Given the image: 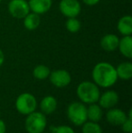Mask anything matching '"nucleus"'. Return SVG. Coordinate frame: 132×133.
I'll return each instance as SVG.
<instances>
[{
    "instance_id": "nucleus-18",
    "label": "nucleus",
    "mask_w": 132,
    "mask_h": 133,
    "mask_svg": "<svg viewBox=\"0 0 132 133\" xmlns=\"http://www.w3.org/2000/svg\"><path fill=\"white\" fill-rule=\"evenodd\" d=\"M41 18L40 15L35 13H29L24 18V25L29 31H33L40 25Z\"/></svg>"
},
{
    "instance_id": "nucleus-1",
    "label": "nucleus",
    "mask_w": 132,
    "mask_h": 133,
    "mask_svg": "<svg viewBox=\"0 0 132 133\" xmlns=\"http://www.w3.org/2000/svg\"><path fill=\"white\" fill-rule=\"evenodd\" d=\"M92 77L93 82L101 88H109L118 81L116 68L107 62L98 63L92 69Z\"/></svg>"
},
{
    "instance_id": "nucleus-28",
    "label": "nucleus",
    "mask_w": 132,
    "mask_h": 133,
    "mask_svg": "<svg viewBox=\"0 0 132 133\" xmlns=\"http://www.w3.org/2000/svg\"><path fill=\"white\" fill-rule=\"evenodd\" d=\"M1 2H2V0H0V3H1Z\"/></svg>"
},
{
    "instance_id": "nucleus-24",
    "label": "nucleus",
    "mask_w": 132,
    "mask_h": 133,
    "mask_svg": "<svg viewBox=\"0 0 132 133\" xmlns=\"http://www.w3.org/2000/svg\"><path fill=\"white\" fill-rule=\"evenodd\" d=\"M100 1V0H82V2L85 4V5H97L98 3Z\"/></svg>"
},
{
    "instance_id": "nucleus-12",
    "label": "nucleus",
    "mask_w": 132,
    "mask_h": 133,
    "mask_svg": "<svg viewBox=\"0 0 132 133\" xmlns=\"http://www.w3.org/2000/svg\"><path fill=\"white\" fill-rule=\"evenodd\" d=\"M120 38L114 34H108L100 39V47L106 52H114L118 49Z\"/></svg>"
},
{
    "instance_id": "nucleus-17",
    "label": "nucleus",
    "mask_w": 132,
    "mask_h": 133,
    "mask_svg": "<svg viewBox=\"0 0 132 133\" xmlns=\"http://www.w3.org/2000/svg\"><path fill=\"white\" fill-rule=\"evenodd\" d=\"M119 32L123 36L132 35V17L130 16H124L119 20L117 25Z\"/></svg>"
},
{
    "instance_id": "nucleus-5",
    "label": "nucleus",
    "mask_w": 132,
    "mask_h": 133,
    "mask_svg": "<svg viewBox=\"0 0 132 133\" xmlns=\"http://www.w3.org/2000/svg\"><path fill=\"white\" fill-rule=\"evenodd\" d=\"M37 108L36 98L29 92L21 93L16 100V109L22 115H28Z\"/></svg>"
},
{
    "instance_id": "nucleus-23",
    "label": "nucleus",
    "mask_w": 132,
    "mask_h": 133,
    "mask_svg": "<svg viewBox=\"0 0 132 133\" xmlns=\"http://www.w3.org/2000/svg\"><path fill=\"white\" fill-rule=\"evenodd\" d=\"M51 133H75V131L70 126L59 125V126H52Z\"/></svg>"
},
{
    "instance_id": "nucleus-11",
    "label": "nucleus",
    "mask_w": 132,
    "mask_h": 133,
    "mask_svg": "<svg viewBox=\"0 0 132 133\" xmlns=\"http://www.w3.org/2000/svg\"><path fill=\"white\" fill-rule=\"evenodd\" d=\"M30 11L38 15L47 13L53 5V0H29Z\"/></svg>"
},
{
    "instance_id": "nucleus-27",
    "label": "nucleus",
    "mask_w": 132,
    "mask_h": 133,
    "mask_svg": "<svg viewBox=\"0 0 132 133\" xmlns=\"http://www.w3.org/2000/svg\"><path fill=\"white\" fill-rule=\"evenodd\" d=\"M41 133H48V132H45V131H43V132H41Z\"/></svg>"
},
{
    "instance_id": "nucleus-10",
    "label": "nucleus",
    "mask_w": 132,
    "mask_h": 133,
    "mask_svg": "<svg viewBox=\"0 0 132 133\" xmlns=\"http://www.w3.org/2000/svg\"><path fill=\"white\" fill-rule=\"evenodd\" d=\"M127 118L128 114L124 110L115 107L109 109L106 112V119L112 126H121Z\"/></svg>"
},
{
    "instance_id": "nucleus-16",
    "label": "nucleus",
    "mask_w": 132,
    "mask_h": 133,
    "mask_svg": "<svg viewBox=\"0 0 132 133\" xmlns=\"http://www.w3.org/2000/svg\"><path fill=\"white\" fill-rule=\"evenodd\" d=\"M118 78L124 81H129L132 78V63L130 62H123L116 68Z\"/></svg>"
},
{
    "instance_id": "nucleus-2",
    "label": "nucleus",
    "mask_w": 132,
    "mask_h": 133,
    "mask_svg": "<svg viewBox=\"0 0 132 133\" xmlns=\"http://www.w3.org/2000/svg\"><path fill=\"white\" fill-rule=\"evenodd\" d=\"M76 93L79 100L84 104H92L98 102L100 98V91L99 86L93 82L83 81L76 89Z\"/></svg>"
},
{
    "instance_id": "nucleus-19",
    "label": "nucleus",
    "mask_w": 132,
    "mask_h": 133,
    "mask_svg": "<svg viewBox=\"0 0 132 133\" xmlns=\"http://www.w3.org/2000/svg\"><path fill=\"white\" fill-rule=\"evenodd\" d=\"M51 70L48 66L44 64H39L34 67L33 70V75L36 80H45L49 77Z\"/></svg>"
},
{
    "instance_id": "nucleus-4",
    "label": "nucleus",
    "mask_w": 132,
    "mask_h": 133,
    "mask_svg": "<svg viewBox=\"0 0 132 133\" xmlns=\"http://www.w3.org/2000/svg\"><path fill=\"white\" fill-rule=\"evenodd\" d=\"M47 126L46 115L43 112L33 111L26 115L25 121V128L27 133H41L44 131Z\"/></svg>"
},
{
    "instance_id": "nucleus-25",
    "label": "nucleus",
    "mask_w": 132,
    "mask_h": 133,
    "mask_svg": "<svg viewBox=\"0 0 132 133\" xmlns=\"http://www.w3.org/2000/svg\"><path fill=\"white\" fill-rule=\"evenodd\" d=\"M6 132V124L3 119H0V133Z\"/></svg>"
},
{
    "instance_id": "nucleus-7",
    "label": "nucleus",
    "mask_w": 132,
    "mask_h": 133,
    "mask_svg": "<svg viewBox=\"0 0 132 133\" xmlns=\"http://www.w3.org/2000/svg\"><path fill=\"white\" fill-rule=\"evenodd\" d=\"M48 78L51 83L57 88H64L72 82V76L70 72L64 69H59L51 72Z\"/></svg>"
},
{
    "instance_id": "nucleus-15",
    "label": "nucleus",
    "mask_w": 132,
    "mask_h": 133,
    "mask_svg": "<svg viewBox=\"0 0 132 133\" xmlns=\"http://www.w3.org/2000/svg\"><path fill=\"white\" fill-rule=\"evenodd\" d=\"M103 117V110L102 108L97 102L95 103L89 104V107H87V118L88 121H93V122H99L101 121Z\"/></svg>"
},
{
    "instance_id": "nucleus-20",
    "label": "nucleus",
    "mask_w": 132,
    "mask_h": 133,
    "mask_svg": "<svg viewBox=\"0 0 132 133\" xmlns=\"http://www.w3.org/2000/svg\"><path fill=\"white\" fill-rule=\"evenodd\" d=\"M81 132L82 133H103L102 128L99 122L87 121L81 125Z\"/></svg>"
},
{
    "instance_id": "nucleus-14",
    "label": "nucleus",
    "mask_w": 132,
    "mask_h": 133,
    "mask_svg": "<svg viewBox=\"0 0 132 133\" xmlns=\"http://www.w3.org/2000/svg\"><path fill=\"white\" fill-rule=\"evenodd\" d=\"M119 50L124 57L128 59L132 58V37L131 35H125L119 42Z\"/></svg>"
},
{
    "instance_id": "nucleus-8",
    "label": "nucleus",
    "mask_w": 132,
    "mask_h": 133,
    "mask_svg": "<svg viewBox=\"0 0 132 133\" xmlns=\"http://www.w3.org/2000/svg\"><path fill=\"white\" fill-rule=\"evenodd\" d=\"M59 9L66 17H77L81 11V6L78 0H61Z\"/></svg>"
},
{
    "instance_id": "nucleus-29",
    "label": "nucleus",
    "mask_w": 132,
    "mask_h": 133,
    "mask_svg": "<svg viewBox=\"0 0 132 133\" xmlns=\"http://www.w3.org/2000/svg\"><path fill=\"white\" fill-rule=\"evenodd\" d=\"M0 115H1V111H0Z\"/></svg>"
},
{
    "instance_id": "nucleus-6",
    "label": "nucleus",
    "mask_w": 132,
    "mask_h": 133,
    "mask_svg": "<svg viewBox=\"0 0 132 133\" xmlns=\"http://www.w3.org/2000/svg\"><path fill=\"white\" fill-rule=\"evenodd\" d=\"M8 12L14 18L24 19L30 13V7L26 0H10L8 3Z\"/></svg>"
},
{
    "instance_id": "nucleus-26",
    "label": "nucleus",
    "mask_w": 132,
    "mask_h": 133,
    "mask_svg": "<svg viewBox=\"0 0 132 133\" xmlns=\"http://www.w3.org/2000/svg\"><path fill=\"white\" fill-rule=\"evenodd\" d=\"M4 62H5V54H4L3 51L0 49V67L3 65Z\"/></svg>"
},
{
    "instance_id": "nucleus-13",
    "label": "nucleus",
    "mask_w": 132,
    "mask_h": 133,
    "mask_svg": "<svg viewBox=\"0 0 132 133\" xmlns=\"http://www.w3.org/2000/svg\"><path fill=\"white\" fill-rule=\"evenodd\" d=\"M57 100L55 97L52 95H47L44 97L40 102V110L41 112L44 115H50L53 113L57 109Z\"/></svg>"
},
{
    "instance_id": "nucleus-9",
    "label": "nucleus",
    "mask_w": 132,
    "mask_h": 133,
    "mask_svg": "<svg viewBox=\"0 0 132 133\" xmlns=\"http://www.w3.org/2000/svg\"><path fill=\"white\" fill-rule=\"evenodd\" d=\"M119 101H120V96H119L118 92L113 90H108L100 95L98 102H99V105L102 109L109 110V109L116 106Z\"/></svg>"
},
{
    "instance_id": "nucleus-3",
    "label": "nucleus",
    "mask_w": 132,
    "mask_h": 133,
    "mask_svg": "<svg viewBox=\"0 0 132 133\" xmlns=\"http://www.w3.org/2000/svg\"><path fill=\"white\" fill-rule=\"evenodd\" d=\"M67 117L75 126H81L88 121L87 107L81 102H73L67 107Z\"/></svg>"
},
{
    "instance_id": "nucleus-21",
    "label": "nucleus",
    "mask_w": 132,
    "mask_h": 133,
    "mask_svg": "<svg viewBox=\"0 0 132 133\" xmlns=\"http://www.w3.org/2000/svg\"><path fill=\"white\" fill-rule=\"evenodd\" d=\"M65 27L70 33L75 34L80 31L81 24L80 20H78L76 17H69L65 22Z\"/></svg>"
},
{
    "instance_id": "nucleus-22",
    "label": "nucleus",
    "mask_w": 132,
    "mask_h": 133,
    "mask_svg": "<svg viewBox=\"0 0 132 133\" xmlns=\"http://www.w3.org/2000/svg\"><path fill=\"white\" fill-rule=\"evenodd\" d=\"M132 110L129 109V112H128V118L125 121L123 122V124L121 125V130L124 133H131L132 132Z\"/></svg>"
}]
</instances>
